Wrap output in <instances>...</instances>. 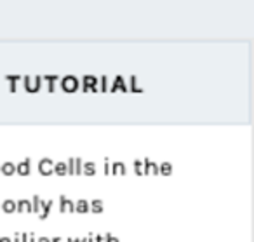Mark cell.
Listing matches in <instances>:
<instances>
[{
  "label": "cell",
  "mask_w": 254,
  "mask_h": 242,
  "mask_svg": "<svg viewBox=\"0 0 254 242\" xmlns=\"http://www.w3.org/2000/svg\"><path fill=\"white\" fill-rule=\"evenodd\" d=\"M78 242H87V239H80V241H78Z\"/></svg>",
  "instance_id": "obj_40"
},
{
  "label": "cell",
  "mask_w": 254,
  "mask_h": 242,
  "mask_svg": "<svg viewBox=\"0 0 254 242\" xmlns=\"http://www.w3.org/2000/svg\"><path fill=\"white\" fill-rule=\"evenodd\" d=\"M37 242H51V239H47V237H40V239H37Z\"/></svg>",
  "instance_id": "obj_30"
},
{
  "label": "cell",
  "mask_w": 254,
  "mask_h": 242,
  "mask_svg": "<svg viewBox=\"0 0 254 242\" xmlns=\"http://www.w3.org/2000/svg\"><path fill=\"white\" fill-rule=\"evenodd\" d=\"M49 92H54V89H56V85H54V82H49Z\"/></svg>",
  "instance_id": "obj_28"
},
{
  "label": "cell",
  "mask_w": 254,
  "mask_h": 242,
  "mask_svg": "<svg viewBox=\"0 0 254 242\" xmlns=\"http://www.w3.org/2000/svg\"><path fill=\"white\" fill-rule=\"evenodd\" d=\"M0 172H4V176H12L16 172V164L14 162H4L0 165Z\"/></svg>",
  "instance_id": "obj_11"
},
{
  "label": "cell",
  "mask_w": 254,
  "mask_h": 242,
  "mask_svg": "<svg viewBox=\"0 0 254 242\" xmlns=\"http://www.w3.org/2000/svg\"><path fill=\"white\" fill-rule=\"evenodd\" d=\"M119 89H120L122 92H127V85H126V82H124V77H122V75L115 77V81H113L112 89H110V91H112V92H117Z\"/></svg>",
  "instance_id": "obj_7"
},
{
  "label": "cell",
  "mask_w": 254,
  "mask_h": 242,
  "mask_svg": "<svg viewBox=\"0 0 254 242\" xmlns=\"http://www.w3.org/2000/svg\"><path fill=\"white\" fill-rule=\"evenodd\" d=\"M30 171H32V167H30V159H25V161L16 165V172L21 176H28Z\"/></svg>",
  "instance_id": "obj_8"
},
{
  "label": "cell",
  "mask_w": 254,
  "mask_h": 242,
  "mask_svg": "<svg viewBox=\"0 0 254 242\" xmlns=\"http://www.w3.org/2000/svg\"><path fill=\"white\" fill-rule=\"evenodd\" d=\"M44 79H46L47 82H56L60 77H56V75H46V77H44Z\"/></svg>",
  "instance_id": "obj_27"
},
{
  "label": "cell",
  "mask_w": 254,
  "mask_h": 242,
  "mask_svg": "<svg viewBox=\"0 0 254 242\" xmlns=\"http://www.w3.org/2000/svg\"><path fill=\"white\" fill-rule=\"evenodd\" d=\"M82 172L87 176H92L96 172V164L94 162H82Z\"/></svg>",
  "instance_id": "obj_14"
},
{
  "label": "cell",
  "mask_w": 254,
  "mask_h": 242,
  "mask_svg": "<svg viewBox=\"0 0 254 242\" xmlns=\"http://www.w3.org/2000/svg\"><path fill=\"white\" fill-rule=\"evenodd\" d=\"M68 242H78V239H68Z\"/></svg>",
  "instance_id": "obj_37"
},
{
  "label": "cell",
  "mask_w": 254,
  "mask_h": 242,
  "mask_svg": "<svg viewBox=\"0 0 254 242\" xmlns=\"http://www.w3.org/2000/svg\"><path fill=\"white\" fill-rule=\"evenodd\" d=\"M51 242H61V239H60V237H54V239H53V241H51Z\"/></svg>",
  "instance_id": "obj_35"
},
{
  "label": "cell",
  "mask_w": 254,
  "mask_h": 242,
  "mask_svg": "<svg viewBox=\"0 0 254 242\" xmlns=\"http://www.w3.org/2000/svg\"><path fill=\"white\" fill-rule=\"evenodd\" d=\"M78 85H80V82H78V79L73 77V75H66V77H63V81H61V89H63L64 92H75L78 89Z\"/></svg>",
  "instance_id": "obj_1"
},
{
  "label": "cell",
  "mask_w": 254,
  "mask_h": 242,
  "mask_svg": "<svg viewBox=\"0 0 254 242\" xmlns=\"http://www.w3.org/2000/svg\"><path fill=\"white\" fill-rule=\"evenodd\" d=\"M96 242H105V239H103L101 235H96Z\"/></svg>",
  "instance_id": "obj_33"
},
{
  "label": "cell",
  "mask_w": 254,
  "mask_h": 242,
  "mask_svg": "<svg viewBox=\"0 0 254 242\" xmlns=\"http://www.w3.org/2000/svg\"><path fill=\"white\" fill-rule=\"evenodd\" d=\"M134 172L138 176H143V162L141 161H134Z\"/></svg>",
  "instance_id": "obj_21"
},
{
  "label": "cell",
  "mask_w": 254,
  "mask_h": 242,
  "mask_svg": "<svg viewBox=\"0 0 254 242\" xmlns=\"http://www.w3.org/2000/svg\"><path fill=\"white\" fill-rule=\"evenodd\" d=\"M89 211H92V213H96V214L103 213V200L94 199L92 202H89Z\"/></svg>",
  "instance_id": "obj_13"
},
{
  "label": "cell",
  "mask_w": 254,
  "mask_h": 242,
  "mask_svg": "<svg viewBox=\"0 0 254 242\" xmlns=\"http://www.w3.org/2000/svg\"><path fill=\"white\" fill-rule=\"evenodd\" d=\"M7 81L11 82V84H16V82L19 81V77H18V75H9V77H7Z\"/></svg>",
  "instance_id": "obj_26"
},
{
  "label": "cell",
  "mask_w": 254,
  "mask_h": 242,
  "mask_svg": "<svg viewBox=\"0 0 254 242\" xmlns=\"http://www.w3.org/2000/svg\"><path fill=\"white\" fill-rule=\"evenodd\" d=\"M40 84H42V77H35L32 81V77H25V87L28 92H37L40 89Z\"/></svg>",
  "instance_id": "obj_4"
},
{
  "label": "cell",
  "mask_w": 254,
  "mask_h": 242,
  "mask_svg": "<svg viewBox=\"0 0 254 242\" xmlns=\"http://www.w3.org/2000/svg\"><path fill=\"white\" fill-rule=\"evenodd\" d=\"M53 200H42V202H40V213H39V218L40 220H46L47 216H49V211H51V207H53Z\"/></svg>",
  "instance_id": "obj_9"
},
{
  "label": "cell",
  "mask_w": 254,
  "mask_h": 242,
  "mask_svg": "<svg viewBox=\"0 0 254 242\" xmlns=\"http://www.w3.org/2000/svg\"><path fill=\"white\" fill-rule=\"evenodd\" d=\"M101 91L103 92L108 91V79H106V77H101Z\"/></svg>",
  "instance_id": "obj_24"
},
{
  "label": "cell",
  "mask_w": 254,
  "mask_h": 242,
  "mask_svg": "<svg viewBox=\"0 0 254 242\" xmlns=\"http://www.w3.org/2000/svg\"><path fill=\"white\" fill-rule=\"evenodd\" d=\"M96 84H98V79L94 77V75H85L84 81H82V91L84 92H98V87H96Z\"/></svg>",
  "instance_id": "obj_2"
},
{
  "label": "cell",
  "mask_w": 254,
  "mask_h": 242,
  "mask_svg": "<svg viewBox=\"0 0 254 242\" xmlns=\"http://www.w3.org/2000/svg\"><path fill=\"white\" fill-rule=\"evenodd\" d=\"M110 172L112 174H120L124 176L126 174V165H124V162H110Z\"/></svg>",
  "instance_id": "obj_10"
},
{
  "label": "cell",
  "mask_w": 254,
  "mask_h": 242,
  "mask_svg": "<svg viewBox=\"0 0 254 242\" xmlns=\"http://www.w3.org/2000/svg\"><path fill=\"white\" fill-rule=\"evenodd\" d=\"M28 242H37V237H35V234L28 235Z\"/></svg>",
  "instance_id": "obj_29"
},
{
  "label": "cell",
  "mask_w": 254,
  "mask_h": 242,
  "mask_svg": "<svg viewBox=\"0 0 254 242\" xmlns=\"http://www.w3.org/2000/svg\"><path fill=\"white\" fill-rule=\"evenodd\" d=\"M53 169H54V162L51 159H42L39 162V171L42 176H51L53 174Z\"/></svg>",
  "instance_id": "obj_3"
},
{
  "label": "cell",
  "mask_w": 254,
  "mask_h": 242,
  "mask_svg": "<svg viewBox=\"0 0 254 242\" xmlns=\"http://www.w3.org/2000/svg\"><path fill=\"white\" fill-rule=\"evenodd\" d=\"M0 242H12L11 239H0Z\"/></svg>",
  "instance_id": "obj_36"
},
{
  "label": "cell",
  "mask_w": 254,
  "mask_h": 242,
  "mask_svg": "<svg viewBox=\"0 0 254 242\" xmlns=\"http://www.w3.org/2000/svg\"><path fill=\"white\" fill-rule=\"evenodd\" d=\"M87 242H94V237H92V235H91V237H89V241Z\"/></svg>",
  "instance_id": "obj_39"
},
{
  "label": "cell",
  "mask_w": 254,
  "mask_h": 242,
  "mask_svg": "<svg viewBox=\"0 0 254 242\" xmlns=\"http://www.w3.org/2000/svg\"><path fill=\"white\" fill-rule=\"evenodd\" d=\"M136 81H138L136 77H131V89H132V92H143V89L136 87Z\"/></svg>",
  "instance_id": "obj_23"
},
{
  "label": "cell",
  "mask_w": 254,
  "mask_h": 242,
  "mask_svg": "<svg viewBox=\"0 0 254 242\" xmlns=\"http://www.w3.org/2000/svg\"><path fill=\"white\" fill-rule=\"evenodd\" d=\"M40 202H42V199H40L39 195L33 197V200H32V211L33 213H40Z\"/></svg>",
  "instance_id": "obj_19"
},
{
  "label": "cell",
  "mask_w": 254,
  "mask_h": 242,
  "mask_svg": "<svg viewBox=\"0 0 254 242\" xmlns=\"http://www.w3.org/2000/svg\"><path fill=\"white\" fill-rule=\"evenodd\" d=\"M159 172L162 176H171V174H173V165H171V162H162V164L159 165Z\"/></svg>",
  "instance_id": "obj_16"
},
{
  "label": "cell",
  "mask_w": 254,
  "mask_h": 242,
  "mask_svg": "<svg viewBox=\"0 0 254 242\" xmlns=\"http://www.w3.org/2000/svg\"><path fill=\"white\" fill-rule=\"evenodd\" d=\"M21 242H28V234H23L21 235Z\"/></svg>",
  "instance_id": "obj_31"
},
{
  "label": "cell",
  "mask_w": 254,
  "mask_h": 242,
  "mask_svg": "<svg viewBox=\"0 0 254 242\" xmlns=\"http://www.w3.org/2000/svg\"><path fill=\"white\" fill-rule=\"evenodd\" d=\"M105 172H106V174H110V162H106V164H105Z\"/></svg>",
  "instance_id": "obj_32"
},
{
  "label": "cell",
  "mask_w": 254,
  "mask_h": 242,
  "mask_svg": "<svg viewBox=\"0 0 254 242\" xmlns=\"http://www.w3.org/2000/svg\"><path fill=\"white\" fill-rule=\"evenodd\" d=\"M60 211H61V213H73V211H75L73 200H70V199H66L64 195H61L60 197Z\"/></svg>",
  "instance_id": "obj_5"
},
{
  "label": "cell",
  "mask_w": 254,
  "mask_h": 242,
  "mask_svg": "<svg viewBox=\"0 0 254 242\" xmlns=\"http://www.w3.org/2000/svg\"><path fill=\"white\" fill-rule=\"evenodd\" d=\"M75 211H77V213H87V211H89V202L85 199L77 200V202H75Z\"/></svg>",
  "instance_id": "obj_17"
},
{
  "label": "cell",
  "mask_w": 254,
  "mask_h": 242,
  "mask_svg": "<svg viewBox=\"0 0 254 242\" xmlns=\"http://www.w3.org/2000/svg\"><path fill=\"white\" fill-rule=\"evenodd\" d=\"M75 174H82V161L75 159Z\"/></svg>",
  "instance_id": "obj_22"
},
{
  "label": "cell",
  "mask_w": 254,
  "mask_h": 242,
  "mask_svg": "<svg viewBox=\"0 0 254 242\" xmlns=\"http://www.w3.org/2000/svg\"><path fill=\"white\" fill-rule=\"evenodd\" d=\"M12 242H21V241H19V237H18V235H16V237H14V241H12Z\"/></svg>",
  "instance_id": "obj_38"
},
{
  "label": "cell",
  "mask_w": 254,
  "mask_h": 242,
  "mask_svg": "<svg viewBox=\"0 0 254 242\" xmlns=\"http://www.w3.org/2000/svg\"><path fill=\"white\" fill-rule=\"evenodd\" d=\"M2 209L5 211V213H14L16 211V202L14 200H4V204H2Z\"/></svg>",
  "instance_id": "obj_18"
},
{
  "label": "cell",
  "mask_w": 254,
  "mask_h": 242,
  "mask_svg": "<svg viewBox=\"0 0 254 242\" xmlns=\"http://www.w3.org/2000/svg\"><path fill=\"white\" fill-rule=\"evenodd\" d=\"M18 91V87H16V84H11V92H16Z\"/></svg>",
  "instance_id": "obj_34"
},
{
  "label": "cell",
  "mask_w": 254,
  "mask_h": 242,
  "mask_svg": "<svg viewBox=\"0 0 254 242\" xmlns=\"http://www.w3.org/2000/svg\"><path fill=\"white\" fill-rule=\"evenodd\" d=\"M53 172H56L58 176H66L68 174V171H66V162H58V164H54Z\"/></svg>",
  "instance_id": "obj_15"
},
{
  "label": "cell",
  "mask_w": 254,
  "mask_h": 242,
  "mask_svg": "<svg viewBox=\"0 0 254 242\" xmlns=\"http://www.w3.org/2000/svg\"><path fill=\"white\" fill-rule=\"evenodd\" d=\"M66 171H68V174H75V159H73V157H71L70 161H68Z\"/></svg>",
  "instance_id": "obj_20"
},
{
  "label": "cell",
  "mask_w": 254,
  "mask_h": 242,
  "mask_svg": "<svg viewBox=\"0 0 254 242\" xmlns=\"http://www.w3.org/2000/svg\"><path fill=\"white\" fill-rule=\"evenodd\" d=\"M143 174H159V165L150 161V159H146L143 162Z\"/></svg>",
  "instance_id": "obj_6"
},
{
  "label": "cell",
  "mask_w": 254,
  "mask_h": 242,
  "mask_svg": "<svg viewBox=\"0 0 254 242\" xmlns=\"http://www.w3.org/2000/svg\"><path fill=\"white\" fill-rule=\"evenodd\" d=\"M105 242H119V239H115L112 234H106L105 235Z\"/></svg>",
  "instance_id": "obj_25"
},
{
  "label": "cell",
  "mask_w": 254,
  "mask_h": 242,
  "mask_svg": "<svg viewBox=\"0 0 254 242\" xmlns=\"http://www.w3.org/2000/svg\"><path fill=\"white\" fill-rule=\"evenodd\" d=\"M16 209H18L19 213H32V202L26 199L19 200V202H16Z\"/></svg>",
  "instance_id": "obj_12"
}]
</instances>
